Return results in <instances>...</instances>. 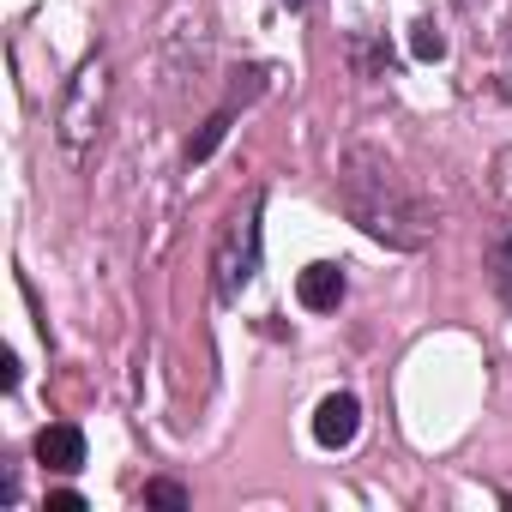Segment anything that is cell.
<instances>
[{"instance_id":"52a82bcc","label":"cell","mask_w":512,"mask_h":512,"mask_svg":"<svg viewBox=\"0 0 512 512\" xmlns=\"http://www.w3.org/2000/svg\"><path fill=\"white\" fill-rule=\"evenodd\" d=\"M229 121H235V109H217V115H211V121L193 133V145H187V163H205V157H211V151L229 139Z\"/></svg>"},{"instance_id":"6da1fadb","label":"cell","mask_w":512,"mask_h":512,"mask_svg":"<svg viewBox=\"0 0 512 512\" xmlns=\"http://www.w3.org/2000/svg\"><path fill=\"white\" fill-rule=\"evenodd\" d=\"M338 193H344V211L386 247L398 253H416L434 241V211L404 187V175L374 157V151H350L344 157V175H338Z\"/></svg>"},{"instance_id":"7a4b0ae2","label":"cell","mask_w":512,"mask_h":512,"mask_svg":"<svg viewBox=\"0 0 512 512\" xmlns=\"http://www.w3.org/2000/svg\"><path fill=\"white\" fill-rule=\"evenodd\" d=\"M260 211H266V199L253 193V199L229 217V229H223V241H217L211 272H217V296H223V302H235V296L253 284V272H260Z\"/></svg>"},{"instance_id":"8992f818","label":"cell","mask_w":512,"mask_h":512,"mask_svg":"<svg viewBox=\"0 0 512 512\" xmlns=\"http://www.w3.org/2000/svg\"><path fill=\"white\" fill-rule=\"evenodd\" d=\"M296 296H302V308L332 314V308L344 302V272H338V266H308V272L296 278Z\"/></svg>"},{"instance_id":"8fae6325","label":"cell","mask_w":512,"mask_h":512,"mask_svg":"<svg viewBox=\"0 0 512 512\" xmlns=\"http://www.w3.org/2000/svg\"><path fill=\"white\" fill-rule=\"evenodd\" d=\"M49 512H85V494L79 488H55L49 494Z\"/></svg>"},{"instance_id":"3957f363","label":"cell","mask_w":512,"mask_h":512,"mask_svg":"<svg viewBox=\"0 0 512 512\" xmlns=\"http://www.w3.org/2000/svg\"><path fill=\"white\" fill-rule=\"evenodd\" d=\"M103 109H109V61L97 55V61L79 67V79H73V91H67V103H61V145H67L73 157L97 139Z\"/></svg>"},{"instance_id":"5b68a950","label":"cell","mask_w":512,"mask_h":512,"mask_svg":"<svg viewBox=\"0 0 512 512\" xmlns=\"http://www.w3.org/2000/svg\"><path fill=\"white\" fill-rule=\"evenodd\" d=\"M37 458H43L49 470H79V464H85V434H79L73 422H49V428L37 434Z\"/></svg>"},{"instance_id":"30bf717a","label":"cell","mask_w":512,"mask_h":512,"mask_svg":"<svg viewBox=\"0 0 512 512\" xmlns=\"http://www.w3.org/2000/svg\"><path fill=\"white\" fill-rule=\"evenodd\" d=\"M410 49H416V61H440V55H446V37H440L434 25H416V37H410Z\"/></svg>"},{"instance_id":"ba28073f","label":"cell","mask_w":512,"mask_h":512,"mask_svg":"<svg viewBox=\"0 0 512 512\" xmlns=\"http://www.w3.org/2000/svg\"><path fill=\"white\" fill-rule=\"evenodd\" d=\"M488 272H494V290L512 302V229L494 241V253H488Z\"/></svg>"},{"instance_id":"277c9868","label":"cell","mask_w":512,"mask_h":512,"mask_svg":"<svg viewBox=\"0 0 512 512\" xmlns=\"http://www.w3.org/2000/svg\"><path fill=\"white\" fill-rule=\"evenodd\" d=\"M356 428H362V404H356L350 392H332V398L320 404V416H314V440H320V446H350Z\"/></svg>"},{"instance_id":"9c48e42d","label":"cell","mask_w":512,"mask_h":512,"mask_svg":"<svg viewBox=\"0 0 512 512\" xmlns=\"http://www.w3.org/2000/svg\"><path fill=\"white\" fill-rule=\"evenodd\" d=\"M145 506L181 512V506H187V488H181V482H145Z\"/></svg>"},{"instance_id":"7c38bea8","label":"cell","mask_w":512,"mask_h":512,"mask_svg":"<svg viewBox=\"0 0 512 512\" xmlns=\"http://www.w3.org/2000/svg\"><path fill=\"white\" fill-rule=\"evenodd\" d=\"M284 7H302V0H284Z\"/></svg>"}]
</instances>
